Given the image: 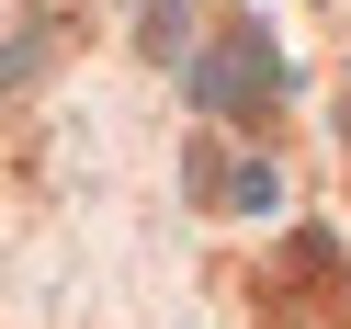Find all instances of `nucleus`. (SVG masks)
Here are the masks:
<instances>
[{"label":"nucleus","mask_w":351,"mask_h":329,"mask_svg":"<svg viewBox=\"0 0 351 329\" xmlns=\"http://www.w3.org/2000/svg\"><path fill=\"white\" fill-rule=\"evenodd\" d=\"M193 102H204V114H238V125H261L283 102V57L261 46V23H227V46L193 57Z\"/></svg>","instance_id":"1"},{"label":"nucleus","mask_w":351,"mask_h":329,"mask_svg":"<svg viewBox=\"0 0 351 329\" xmlns=\"http://www.w3.org/2000/svg\"><path fill=\"white\" fill-rule=\"evenodd\" d=\"M227 205H250V216H272V159H250V170H238V182H227Z\"/></svg>","instance_id":"3"},{"label":"nucleus","mask_w":351,"mask_h":329,"mask_svg":"<svg viewBox=\"0 0 351 329\" xmlns=\"http://www.w3.org/2000/svg\"><path fill=\"white\" fill-rule=\"evenodd\" d=\"M136 34H147V57H182L193 23H182V0H147V23H136Z\"/></svg>","instance_id":"2"}]
</instances>
